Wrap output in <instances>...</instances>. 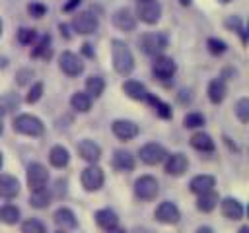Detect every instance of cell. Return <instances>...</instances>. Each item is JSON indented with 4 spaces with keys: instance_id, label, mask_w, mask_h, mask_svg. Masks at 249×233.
I'll return each instance as SVG.
<instances>
[{
    "instance_id": "obj_1",
    "label": "cell",
    "mask_w": 249,
    "mask_h": 233,
    "mask_svg": "<svg viewBox=\"0 0 249 233\" xmlns=\"http://www.w3.org/2000/svg\"><path fill=\"white\" fill-rule=\"evenodd\" d=\"M111 56H113V68L117 74L121 76H128L134 68V56L132 50L128 49V45L121 39H113L111 41Z\"/></svg>"
},
{
    "instance_id": "obj_2",
    "label": "cell",
    "mask_w": 249,
    "mask_h": 233,
    "mask_svg": "<svg viewBox=\"0 0 249 233\" xmlns=\"http://www.w3.org/2000/svg\"><path fill=\"white\" fill-rule=\"evenodd\" d=\"M138 45H140V50L148 56H160L165 49H167V35L161 33V31H156V33H144L140 39H138Z\"/></svg>"
},
{
    "instance_id": "obj_3",
    "label": "cell",
    "mask_w": 249,
    "mask_h": 233,
    "mask_svg": "<svg viewBox=\"0 0 249 233\" xmlns=\"http://www.w3.org/2000/svg\"><path fill=\"white\" fill-rule=\"evenodd\" d=\"M12 126H14V130H16V132L25 134V136H41V134H43V130H45L43 122H41L37 116L27 115V113L18 115V116L14 118V124H12Z\"/></svg>"
},
{
    "instance_id": "obj_4",
    "label": "cell",
    "mask_w": 249,
    "mask_h": 233,
    "mask_svg": "<svg viewBox=\"0 0 249 233\" xmlns=\"http://www.w3.org/2000/svg\"><path fill=\"white\" fill-rule=\"evenodd\" d=\"M72 27L80 35H89V33H95L97 31L99 19L91 12H76L74 17H72Z\"/></svg>"
},
{
    "instance_id": "obj_5",
    "label": "cell",
    "mask_w": 249,
    "mask_h": 233,
    "mask_svg": "<svg viewBox=\"0 0 249 233\" xmlns=\"http://www.w3.org/2000/svg\"><path fill=\"white\" fill-rule=\"evenodd\" d=\"M47 181H49V171L43 163H29L27 167V186H29V192H35V190H43L47 186Z\"/></svg>"
},
{
    "instance_id": "obj_6",
    "label": "cell",
    "mask_w": 249,
    "mask_h": 233,
    "mask_svg": "<svg viewBox=\"0 0 249 233\" xmlns=\"http://www.w3.org/2000/svg\"><path fill=\"white\" fill-rule=\"evenodd\" d=\"M136 16L148 25L158 23L161 17V4L158 0H140L136 4Z\"/></svg>"
},
{
    "instance_id": "obj_7",
    "label": "cell",
    "mask_w": 249,
    "mask_h": 233,
    "mask_svg": "<svg viewBox=\"0 0 249 233\" xmlns=\"http://www.w3.org/2000/svg\"><path fill=\"white\" fill-rule=\"evenodd\" d=\"M160 192V184L152 175H142L134 181V194L140 200H154Z\"/></svg>"
},
{
    "instance_id": "obj_8",
    "label": "cell",
    "mask_w": 249,
    "mask_h": 233,
    "mask_svg": "<svg viewBox=\"0 0 249 233\" xmlns=\"http://www.w3.org/2000/svg\"><path fill=\"white\" fill-rule=\"evenodd\" d=\"M175 70H177V64H175L173 58L163 56V54L154 56V62H152V74H154V78H158L160 82L171 80L173 74H175Z\"/></svg>"
},
{
    "instance_id": "obj_9",
    "label": "cell",
    "mask_w": 249,
    "mask_h": 233,
    "mask_svg": "<svg viewBox=\"0 0 249 233\" xmlns=\"http://www.w3.org/2000/svg\"><path fill=\"white\" fill-rule=\"evenodd\" d=\"M103 181H105V175H103V169L95 163L88 165L84 171H82V186L88 190V192H93V190H99L103 186Z\"/></svg>"
},
{
    "instance_id": "obj_10",
    "label": "cell",
    "mask_w": 249,
    "mask_h": 233,
    "mask_svg": "<svg viewBox=\"0 0 249 233\" xmlns=\"http://www.w3.org/2000/svg\"><path fill=\"white\" fill-rule=\"evenodd\" d=\"M138 155L140 159L146 163V165H158L165 159L167 151L161 144H156V142H150V144H144L140 150H138Z\"/></svg>"
},
{
    "instance_id": "obj_11",
    "label": "cell",
    "mask_w": 249,
    "mask_h": 233,
    "mask_svg": "<svg viewBox=\"0 0 249 233\" xmlns=\"http://www.w3.org/2000/svg\"><path fill=\"white\" fill-rule=\"evenodd\" d=\"M111 130H113V134H115L119 140H123V142L136 138L138 132H140L138 124L132 122V120H126V118H117V120H113Z\"/></svg>"
},
{
    "instance_id": "obj_12",
    "label": "cell",
    "mask_w": 249,
    "mask_h": 233,
    "mask_svg": "<svg viewBox=\"0 0 249 233\" xmlns=\"http://www.w3.org/2000/svg\"><path fill=\"white\" fill-rule=\"evenodd\" d=\"M58 66H60V70H62L66 76H78V74L84 72V62H82V58H80L78 54L70 52V50H66V52L60 54Z\"/></svg>"
},
{
    "instance_id": "obj_13",
    "label": "cell",
    "mask_w": 249,
    "mask_h": 233,
    "mask_svg": "<svg viewBox=\"0 0 249 233\" xmlns=\"http://www.w3.org/2000/svg\"><path fill=\"white\" fill-rule=\"evenodd\" d=\"M165 173L171 177H181L189 169V159L185 153H171L165 155Z\"/></svg>"
},
{
    "instance_id": "obj_14",
    "label": "cell",
    "mask_w": 249,
    "mask_h": 233,
    "mask_svg": "<svg viewBox=\"0 0 249 233\" xmlns=\"http://www.w3.org/2000/svg\"><path fill=\"white\" fill-rule=\"evenodd\" d=\"M156 219L161 221V223L173 225V223H177L181 219V212H179V208L173 202H161L156 208Z\"/></svg>"
},
{
    "instance_id": "obj_15",
    "label": "cell",
    "mask_w": 249,
    "mask_h": 233,
    "mask_svg": "<svg viewBox=\"0 0 249 233\" xmlns=\"http://www.w3.org/2000/svg\"><path fill=\"white\" fill-rule=\"evenodd\" d=\"M111 19H113V25L121 31H134V27H136V17L132 16V12L128 8H119Z\"/></svg>"
},
{
    "instance_id": "obj_16",
    "label": "cell",
    "mask_w": 249,
    "mask_h": 233,
    "mask_svg": "<svg viewBox=\"0 0 249 233\" xmlns=\"http://www.w3.org/2000/svg\"><path fill=\"white\" fill-rule=\"evenodd\" d=\"M78 153H80V157L84 159V161H88L89 165L91 163H97L99 161V157H101V148L93 142V140H82L80 144H78Z\"/></svg>"
},
{
    "instance_id": "obj_17",
    "label": "cell",
    "mask_w": 249,
    "mask_h": 233,
    "mask_svg": "<svg viewBox=\"0 0 249 233\" xmlns=\"http://www.w3.org/2000/svg\"><path fill=\"white\" fill-rule=\"evenodd\" d=\"M123 91H124V95L126 97H130V99H134V101H146V97H148V89H146V85L144 83H140V82H136V80H126L124 83H123Z\"/></svg>"
},
{
    "instance_id": "obj_18",
    "label": "cell",
    "mask_w": 249,
    "mask_h": 233,
    "mask_svg": "<svg viewBox=\"0 0 249 233\" xmlns=\"http://www.w3.org/2000/svg\"><path fill=\"white\" fill-rule=\"evenodd\" d=\"M214 184H216V181H214L212 175H196V177L191 179L189 188H191V192H195V194H204V192L214 190Z\"/></svg>"
},
{
    "instance_id": "obj_19",
    "label": "cell",
    "mask_w": 249,
    "mask_h": 233,
    "mask_svg": "<svg viewBox=\"0 0 249 233\" xmlns=\"http://www.w3.org/2000/svg\"><path fill=\"white\" fill-rule=\"evenodd\" d=\"M113 167L121 173H128L134 169V155L124 150H117L113 153Z\"/></svg>"
},
{
    "instance_id": "obj_20",
    "label": "cell",
    "mask_w": 249,
    "mask_h": 233,
    "mask_svg": "<svg viewBox=\"0 0 249 233\" xmlns=\"http://www.w3.org/2000/svg\"><path fill=\"white\" fill-rule=\"evenodd\" d=\"M220 206H222V214H224L228 219H233V221H235V219H241V217H243V206H241L239 200L228 196V198H224V200L220 202Z\"/></svg>"
},
{
    "instance_id": "obj_21",
    "label": "cell",
    "mask_w": 249,
    "mask_h": 233,
    "mask_svg": "<svg viewBox=\"0 0 249 233\" xmlns=\"http://www.w3.org/2000/svg\"><path fill=\"white\" fill-rule=\"evenodd\" d=\"M53 219H54V223L60 227V231L76 227V216H74V212H72L70 208H58V210L54 212Z\"/></svg>"
},
{
    "instance_id": "obj_22",
    "label": "cell",
    "mask_w": 249,
    "mask_h": 233,
    "mask_svg": "<svg viewBox=\"0 0 249 233\" xmlns=\"http://www.w3.org/2000/svg\"><path fill=\"white\" fill-rule=\"evenodd\" d=\"M95 221H97V225H99L101 229L109 231V229H113V227L119 225V216H117L113 210L103 208V210H97V212H95Z\"/></svg>"
},
{
    "instance_id": "obj_23",
    "label": "cell",
    "mask_w": 249,
    "mask_h": 233,
    "mask_svg": "<svg viewBox=\"0 0 249 233\" xmlns=\"http://www.w3.org/2000/svg\"><path fill=\"white\" fill-rule=\"evenodd\" d=\"M19 192V183L12 175H0V196L2 198H16Z\"/></svg>"
},
{
    "instance_id": "obj_24",
    "label": "cell",
    "mask_w": 249,
    "mask_h": 233,
    "mask_svg": "<svg viewBox=\"0 0 249 233\" xmlns=\"http://www.w3.org/2000/svg\"><path fill=\"white\" fill-rule=\"evenodd\" d=\"M226 93H228V87H226V82H224V80L216 78V80H212V82L208 83V99H210L214 105L222 103L224 97H226Z\"/></svg>"
},
{
    "instance_id": "obj_25",
    "label": "cell",
    "mask_w": 249,
    "mask_h": 233,
    "mask_svg": "<svg viewBox=\"0 0 249 233\" xmlns=\"http://www.w3.org/2000/svg\"><path fill=\"white\" fill-rule=\"evenodd\" d=\"M49 161L53 167H66L68 161H70V153L64 146H53L51 151H49Z\"/></svg>"
},
{
    "instance_id": "obj_26",
    "label": "cell",
    "mask_w": 249,
    "mask_h": 233,
    "mask_svg": "<svg viewBox=\"0 0 249 233\" xmlns=\"http://www.w3.org/2000/svg\"><path fill=\"white\" fill-rule=\"evenodd\" d=\"M191 146L198 151H212L214 150V140L206 132H195L191 136Z\"/></svg>"
},
{
    "instance_id": "obj_27",
    "label": "cell",
    "mask_w": 249,
    "mask_h": 233,
    "mask_svg": "<svg viewBox=\"0 0 249 233\" xmlns=\"http://www.w3.org/2000/svg\"><path fill=\"white\" fill-rule=\"evenodd\" d=\"M51 54H53V49H51V37H49V35H43V37L37 41V45L33 47L31 56L47 60V58H51Z\"/></svg>"
},
{
    "instance_id": "obj_28",
    "label": "cell",
    "mask_w": 249,
    "mask_h": 233,
    "mask_svg": "<svg viewBox=\"0 0 249 233\" xmlns=\"http://www.w3.org/2000/svg\"><path fill=\"white\" fill-rule=\"evenodd\" d=\"M218 202H220L218 194H216L214 190H210V192L198 194V200H196V208H198L200 212H212V210L218 206Z\"/></svg>"
},
{
    "instance_id": "obj_29",
    "label": "cell",
    "mask_w": 249,
    "mask_h": 233,
    "mask_svg": "<svg viewBox=\"0 0 249 233\" xmlns=\"http://www.w3.org/2000/svg\"><path fill=\"white\" fill-rule=\"evenodd\" d=\"M70 105H72V109H76L78 113H88L89 107H91V97H89L86 91H76V93L70 97Z\"/></svg>"
},
{
    "instance_id": "obj_30",
    "label": "cell",
    "mask_w": 249,
    "mask_h": 233,
    "mask_svg": "<svg viewBox=\"0 0 249 233\" xmlns=\"http://www.w3.org/2000/svg\"><path fill=\"white\" fill-rule=\"evenodd\" d=\"M0 221L6 225H14L19 221V208L14 204H4L0 206Z\"/></svg>"
},
{
    "instance_id": "obj_31",
    "label": "cell",
    "mask_w": 249,
    "mask_h": 233,
    "mask_svg": "<svg viewBox=\"0 0 249 233\" xmlns=\"http://www.w3.org/2000/svg\"><path fill=\"white\" fill-rule=\"evenodd\" d=\"M146 101L152 105V109H154V113H156L158 116H161V118H171V107H169L167 103H163L160 97H156V95L148 93Z\"/></svg>"
},
{
    "instance_id": "obj_32",
    "label": "cell",
    "mask_w": 249,
    "mask_h": 233,
    "mask_svg": "<svg viewBox=\"0 0 249 233\" xmlns=\"http://www.w3.org/2000/svg\"><path fill=\"white\" fill-rule=\"evenodd\" d=\"M51 192L47 190V188H43V190H35V192H31V196H29V204L33 206V208H37V210H43V208H47L49 204H51Z\"/></svg>"
},
{
    "instance_id": "obj_33",
    "label": "cell",
    "mask_w": 249,
    "mask_h": 233,
    "mask_svg": "<svg viewBox=\"0 0 249 233\" xmlns=\"http://www.w3.org/2000/svg\"><path fill=\"white\" fill-rule=\"evenodd\" d=\"M103 89H105L103 78H99V76H89V78L86 80V93H88L89 97H99V95L103 93Z\"/></svg>"
},
{
    "instance_id": "obj_34",
    "label": "cell",
    "mask_w": 249,
    "mask_h": 233,
    "mask_svg": "<svg viewBox=\"0 0 249 233\" xmlns=\"http://www.w3.org/2000/svg\"><path fill=\"white\" fill-rule=\"evenodd\" d=\"M226 27L233 29L235 33H239V35H241L243 45L247 43V33H245V27H243V21H241V17H239V16H231V17H228V19H226Z\"/></svg>"
},
{
    "instance_id": "obj_35",
    "label": "cell",
    "mask_w": 249,
    "mask_h": 233,
    "mask_svg": "<svg viewBox=\"0 0 249 233\" xmlns=\"http://www.w3.org/2000/svg\"><path fill=\"white\" fill-rule=\"evenodd\" d=\"M21 233H47V227H45L43 221L31 217V219L21 223Z\"/></svg>"
},
{
    "instance_id": "obj_36",
    "label": "cell",
    "mask_w": 249,
    "mask_h": 233,
    "mask_svg": "<svg viewBox=\"0 0 249 233\" xmlns=\"http://www.w3.org/2000/svg\"><path fill=\"white\" fill-rule=\"evenodd\" d=\"M235 115H237V118H239L243 124L249 120V99H247V97H241V99L237 101V105H235Z\"/></svg>"
},
{
    "instance_id": "obj_37",
    "label": "cell",
    "mask_w": 249,
    "mask_h": 233,
    "mask_svg": "<svg viewBox=\"0 0 249 233\" xmlns=\"http://www.w3.org/2000/svg\"><path fill=\"white\" fill-rule=\"evenodd\" d=\"M206 47H208V50H210L212 54H224V52L228 50V45H226L222 39H216V37H210V39L206 41Z\"/></svg>"
},
{
    "instance_id": "obj_38",
    "label": "cell",
    "mask_w": 249,
    "mask_h": 233,
    "mask_svg": "<svg viewBox=\"0 0 249 233\" xmlns=\"http://www.w3.org/2000/svg\"><path fill=\"white\" fill-rule=\"evenodd\" d=\"M183 124H185L187 128H198V126L204 124V116H202L200 113H189V115H185Z\"/></svg>"
},
{
    "instance_id": "obj_39",
    "label": "cell",
    "mask_w": 249,
    "mask_h": 233,
    "mask_svg": "<svg viewBox=\"0 0 249 233\" xmlns=\"http://www.w3.org/2000/svg\"><path fill=\"white\" fill-rule=\"evenodd\" d=\"M18 41L21 45H31L35 41V29H29V27H19L18 29Z\"/></svg>"
},
{
    "instance_id": "obj_40",
    "label": "cell",
    "mask_w": 249,
    "mask_h": 233,
    "mask_svg": "<svg viewBox=\"0 0 249 233\" xmlns=\"http://www.w3.org/2000/svg\"><path fill=\"white\" fill-rule=\"evenodd\" d=\"M41 95H43V83H41V82H37V83H33V85H31V89H29V93H27L25 101H27V103H37V101L41 99Z\"/></svg>"
},
{
    "instance_id": "obj_41",
    "label": "cell",
    "mask_w": 249,
    "mask_h": 233,
    "mask_svg": "<svg viewBox=\"0 0 249 233\" xmlns=\"http://www.w3.org/2000/svg\"><path fill=\"white\" fill-rule=\"evenodd\" d=\"M27 12L33 17H43L47 14V6L41 4V2H31V4H27Z\"/></svg>"
},
{
    "instance_id": "obj_42",
    "label": "cell",
    "mask_w": 249,
    "mask_h": 233,
    "mask_svg": "<svg viewBox=\"0 0 249 233\" xmlns=\"http://www.w3.org/2000/svg\"><path fill=\"white\" fill-rule=\"evenodd\" d=\"M16 78H18V83H19V85H25V83L29 82V78H33V70L21 68V70L16 74Z\"/></svg>"
},
{
    "instance_id": "obj_43",
    "label": "cell",
    "mask_w": 249,
    "mask_h": 233,
    "mask_svg": "<svg viewBox=\"0 0 249 233\" xmlns=\"http://www.w3.org/2000/svg\"><path fill=\"white\" fill-rule=\"evenodd\" d=\"M80 2H82V0H68V2L64 4V8H62V10H64V12H72L74 8H78V6H80Z\"/></svg>"
},
{
    "instance_id": "obj_44",
    "label": "cell",
    "mask_w": 249,
    "mask_h": 233,
    "mask_svg": "<svg viewBox=\"0 0 249 233\" xmlns=\"http://www.w3.org/2000/svg\"><path fill=\"white\" fill-rule=\"evenodd\" d=\"M82 52H84L86 56H89V58H93V56H95V52H93V49H91V45H89V43H84V45H82Z\"/></svg>"
},
{
    "instance_id": "obj_45",
    "label": "cell",
    "mask_w": 249,
    "mask_h": 233,
    "mask_svg": "<svg viewBox=\"0 0 249 233\" xmlns=\"http://www.w3.org/2000/svg\"><path fill=\"white\" fill-rule=\"evenodd\" d=\"M58 29H60V33L66 37V39H70V33H68V25H64V23H60L58 25Z\"/></svg>"
},
{
    "instance_id": "obj_46",
    "label": "cell",
    "mask_w": 249,
    "mask_h": 233,
    "mask_svg": "<svg viewBox=\"0 0 249 233\" xmlns=\"http://www.w3.org/2000/svg\"><path fill=\"white\" fill-rule=\"evenodd\" d=\"M130 233H150V231H148L146 227H134V229H132Z\"/></svg>"
},
{
    "instance_id": "obj_47",
    "label": "cell",
    "mask_w": 249,
    "mask_h": 233,
    "mask_svg": "<svg viewBox=\"0 0 249 233\" xmlns=\"http://www.w3.org/2000/svg\"><path fill=\"white\" fill-rule=\"evenodd\" d=\"M196 233H214V231H212L210 227H198V229H196Z\"/></svg>"
},
{
    "instance_id": "obj_48",
    "label": "cell",
    "mask_w": 249,
    "mask_h": 233,
    "mask_svg": "<svg viewBox=\"0 0 249 233\" xmlns=\"http://www.w3.org/2000/svg\"><path fill=\"white\" fill-rule=\"evenodd\" d=\"M107 233H126L124 229H121V227H113V229H109Z\"/></svg>"
},
{
    "instance_id": "obj_49",
    "label": "cell",
    "mask_w": 249,
    "mask_h": 233,
    "mask_svg": "<svg viewBox=\"0 0 249 233\" xmlns=\"http://www.w3.org/2000/svg\"><path fill=\"white\" fill-rule=\"evenodd\" d=\"M239 233H249V227H247V225H243V227L239 229Z\"/></svg>"
},
{
    "instance_id": "obj_50",
    "label": "cell",
    "mask_w": 249,
    "mask_h": 233,
    "mask_svg": "<svg viewBox=\"0 0 249 233\" xmlns=\"http://www.w3.org/2000/svg\"><path fill=\"white\" fill-rule=\"evenodd\" d=\"M179 4H181V6H189V4H191V0H179Z\"/></svg>"
},
{
    "instance_id": "obj_51",
    "label": "cell",
    "mask_w": 249,
    "mask_h": 233,
    "mask_svg": "<svg viewBox=\"0 0 249 233\" xmlns=\"http://www.w3.org/2000/svg\"><path fill=\"white\" fill-rule=\"evenodd\" d=\"M2 163H4V159H2V151H0V167H2Z\"/></svg>"
},
{
    "instance_id": "obj_52",
    "label": "cell",
    "mask_w": 249,
    "mask_h": 233,
    "mask_svg": "<svg viewBox=\"0 0 249 233\" xmlns=\"http://www.w3.org/2000/svg\"><path fill=\"white\" fill-rule=\"evenodd\" d=\"M218 2H222V4H228V2H231V0H218Z\"/></svg>"
},
{
    "instance_id": "obj_53",
    "label": "cell",
    "mask_w": 249,
    "mask_h": 233,
    "mask_svg": "<svg viewBox=\"0 0 249 233\" xmlns=\"http://www.w3.org/2000/svg\"><path fill=\"white\" fill-rule=\"evenodd\" d=\"M2 130H4V124H2V120H0V134H2Z\"/></svg>"
},
{
    "instance_id": "obj_54",
    "label": "cell",
    "mask_w": 249,
    "mask_h": 233,
    "mask_svg": "<svg viewBox=\"0 0 249 233\" xmlns=\"http://www.w3.org/2000/svg\"><path fill=\"white\" fill-rule=\"evenodd\" d=\"M0 33H2V21H0Z\"/></svg>"
},
{
    "instance_id": "obj_55",
    "label": "cell",
    "mask_w": 249,
    "mask_h": 233,
    "mask_svg": "<svg viewBox=\"0 0 249 233\" xmlns=\"http://www.w3.org/2000/svg\"><path fill=\"white\" fill-rule=\"evenodd\" d=\"M56 233H64V231H56Z\"/></svg>"
},
{
    "instance_id": "obj_56",
    "label": "cell",
    "mask_w": 249,
    "mask_h": 233,
    "mask_svg": "<svg viewBox=\"0 0 249 233\" xmlns=\"http://www.w3.org/2000/svg\"><path fill=\"white\" fill-rule=\"evenodd\" d=\"M138 2H140V0H138Z\"/></svg>"
}]
</instances>
